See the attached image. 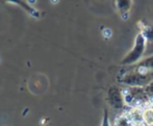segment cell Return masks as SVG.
<instances>
[{"instance_id": "6", "label": "cell", "mask_w": 153, "mask_h": 126, "mask_svg": "<svg viewBox=\"0 0 153 126\" xmlns=\"http://www.w3.org/2000/svg\"><path fill=\"white\" fill-rule=\"evenodd\" d=\"M143 122L147 126H153V108H146L143 112Z\"/></svg>"}, {"instance_id": "8", "label": "cell", "mask_w": 153, "mask_h": 126, "mask_svg": "<svg viewBox=\"0 0 153 126\" xmlns=\"http://www.w3.org/2000/svg\"><path fill=\"white\" fill-rule=\"evenodd\" d=\"M142 34L145 37L146 41L152 42L153 41V26H147V27H145L143 32H142Z\"/></svg>"}, {"instance_id": "4", "label": "cell", "mask_w": 153, "mask_h": 126, "mask_svg": "<svg viewBox=\"0 0 153 126\" xmlns=\"http://www.w3.org/2000/svg\"><path fill=\"white\" fill-rule=\"evenodd\" d=\"M106 101H107V103H108V105L115 110H122L125 105L123 92L116 86H111V88L107 90Z\"/></svg>"}, {"instance_id": "3", "label": "cell", "mask_w": 153, "mask_h": 126, "mask_svg": "<svg viewBox=\"0 0 153 126\" xmlns=\"http://www.w3.org/2000/svg\"><path fill=\"white\" fill-rule=\"evenodd\" d=\"M124 96L125 104L130 106H140L150 100L149 96L145 91V88L140 86H128L127 89L122 91Z\"/></svg>"}, {"instance_id": "1", "label": "cell", "mask_w": 153, "mask_h": 126, "mask_svg": "<svg viewBox=\"0 0 153 126\" xmlns=\"http://www.w3.org/2000/svg\"><path fill=\"white\" fill-rule=\"evenodd\" d=\"M119 81L127 86L145 88L153 81V72L135 66L122 74Z\"/></svg>"}, {"instance_id": "5", "label": "cell", "mask_w": 153, "mask_h": 126, "mask_svg": "<svg viewBox=\"0 0 153 126\" xmlns=\"http://www.w3.org/2000/svg\"><path fill=\"white\" fill-rule=\"evenodd\" d=\"M135 66L140 67V68H142V69H145V70H147V71H152L153 72V55L142 60L141 62L137 63Z\"/></svg>"}, {"instance_id": "7", "label": "cell", "mask_w": 153, "mask_h": 126, "mask_svg": "<svg viewBox=\"0 0 153 126\" xmlns=\"http://www.w3.org/2000/svg\"><path fill=\"white\" fill-rule=\"evenodd\" d=\"M116 4H117V6H118L119 13L122 15V16L125 14V13H127L129 10H130V6H131V2L126 1V0H124V1H117Z\"/></svg>"}, {"instance_id": "2", "label": "cell", "mask_w": 153, "mask_h": 126, "mask_svg": "<svg viewBox=\"0 0 153 126\" xmlns=\"http://www.w3.org/2000/svg\"><path fill=\"white\" fill-rule=\"evenodd\" d=\"M146 43H147V41H146L145 37L142 34H137L134 40V45H133L132 49L121 60L122 66H130V65L137 64L139 62H141L142 57L145 53Z\"/></svg>"}, {"instance_id": "9", "label": "cell", "mask_w": 153, "mask_h": 126, "mask_svg": "<svg viewBox=\"0 0 153 126\" xmlns=\"http://www.w3.org/2000/svg\"><path fill=\"white\" fill-rule=\"evenodd\" d=\"M102 126H111V122H109L108 113H107V110L104 113V119H103V121H102Z\"/></svg>"}]
</instances>
